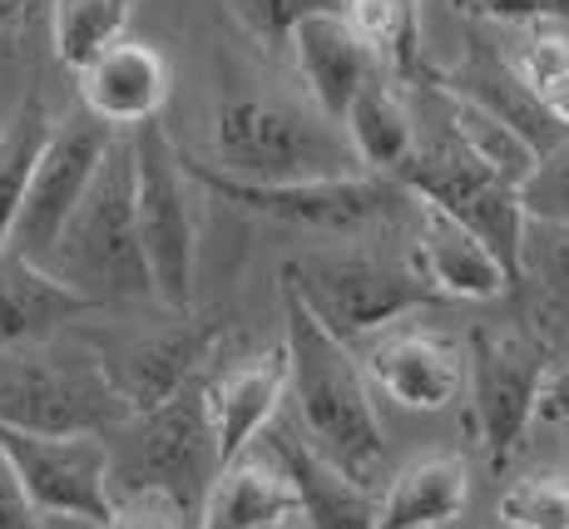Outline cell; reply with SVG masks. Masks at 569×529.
Listing matches in <instances>:
<instances>
[{
  "label": "cell",
  "instance_id": "cell-1",
  "mask_svg": "<svg viewBox=\"0 0 569 529\" xmlns=\"http://www.w3.org/2000/svg\"><path fill=\"white\" fill-rule=\"evenodd\" d=\"M282 357H288L292 426L337 470L377 490L387 470V431L371 406V381L357 351L327 332L288 288H282Z\"/></svg>",
  "mask_w": 569,
  "mask_h": 529
},
{
  "label": "cell",
  "instance_id": "cell-2",
  "mask_svg": "<svg viewBox=\"0 0 569 529\" xmlns=\"http://www.w3.org/2000/svg\"><path fill=\"white\" fill-rule=\"evenodd\" d=\"M40 268L50 278H60L70 292H80L90 307L154 297L134 228V153H129V134H114V144L104 149L90 189L74 203V213L64 218L60 238H54V248L46 252Z\"/></svg>",
  "mask_w": 569,
  "mask_h": 529
},
{
  "label": "cell",
  "instance_id": "cell-3",
  "mask_svg": "<svg viewBox=\"0 0 569 529\" xmlns=\"http://www.w3.org/2000/svg\"><path fill=\"white\" fill-rule=\"evenodd\" d=\"M129 421L104 361L84 341H30L0 351V426L30 436H109Z\"/></svg>",
  "mask_w": 569,
  "mask_h": 529
},
{
  "label": "cell",
  "instance_id": "cell-4",
  "mask_svg": "<svg viewBox=\"0 0 569 529\" xmlns=\"http://www.w3.org/2000/svg\"><path fill=\"white\" fill-rule=\"evenodd\" d=\"M208 149L218 173L253 183H292V179H342L362 173L342 134L317 124L312 114L262 94H228L218 99L208 119Z\"/></svg>",
  "mask_w": 569,
  "mask_h": 529
},
{
  "label": "cell",
  "instance_id": "cell-5",
  "mask_svg": "<svg viewBox=\"0 0 569 529\" xmlns=\"http://www.w3.org/2000/svg\"><path fill=\"white\" fill-rule=\"evenodd\" d=\"M282 288L347 347L387 332L407 312L441 302L411 262L381 258V252H367V248L298 252V258L282 262Z\"/></svg>",
  "mask_w": 569,
  "mask_h": 529
},
{
  "label": "cell",
  "instance_id": "cell-6",
  "mask_svg": "<svg viewBox=\"0 0 569 529\" xmlns=\"http://www.w3.org/2000/svg\"><path fill=\"white\" fill-rule=\"evenodd\" d=\"M109 450V495H129V490H154L169 495L173 505L199 520L203 495L218 466V446H213V426H208V406H203V381L183 386L179 396H169L154 411H139L129 421H119L104 436Z\"/></svg>",
  "mask_w": 569,
  "mask_h": 529
},
{
  "label": "cell",
  "instance_id": "cell-7",
  "mask_svg": "<svg viewBox=\"0 0 569 529\" xmlns=\"http://www.w3.org/2000/svg\"><path fill=\"white\" fill-rule=\"evenodd\" d=\"M129 153H134V228L154 302L163 312H193V278H199L193 179L183 173L179 144L159 119L129 129Z\"/></svg>",
  "mask_w": 569,
  "mask_h": 529
},
{
  "label": "cell",
  "instance_id": "cell-8",
  "mask_svg": "<svg viewBox=\"0 0 569 529\" xmlns=\"http://www.w3.org/2000/svg\"><path fill=\"white\" fill-rule=\"evenodd\" d=\"M550 371V347L520 322H486L466 337V401L470 436L486 450L490 470H506L520 456L535 421V396Z\"/></svg>",
  "mask_w": 569,
  "mask_h": 529
},
{
  "label": "cell",
  "instance_id": "cell-9",
  "mask_svg": "<svg viewBox=\"0 0 569 529\" xmlns=\"http://www.w3.org/2000/svg\"><path fill=\"white\" fill-rule=\"evenodd\" d=\"M183 173L193 179V189L218 193L223 203L243 208V213L272 218V223L288 228H312V233H362L371 223H387L401 203L407 189L381 173H342V179H292V183H253V179H233V173H218L213 163H203L199 153L179 149Z\"/></svg>",
  "mask_w": 569,
  "mask_h": 529
},
{
  "label": "cell",
  "instance_id": "cell-10",
  "mask_svg": "<svg viewBox=\"0 0 569 529\" xmlns=\"http://www.w3.org/2000/svg\"><path fill=\"white\" fill-rule=\"evenodd\" d=\"M391 183H401L411 198L451 213L461 228H470L496 262L510 272V288H516V268H520V242H525V208L520 189L506 179H496L490 169H480L476 159L451 144V139H436V144H416L411 159L391 173Z\"/></svg>",
  "mask_w": 569,
  "mask_h": 529
},
{
  "label": "cell",
  "instance_id": "cell-11",
  "mask_svg": "<svg viewBox=\"0 0 569 529\" xmlns=\"http://www.w3.org/2000/svg\"><path fill=\"white\" fill-rule=\"evenodd\" d=\"M114 134L119 129L100 124V119L84 114V109L54 119L50 144L40 153L36 173H30L26 203H20V213H16L6 252H16V258H26V262H46V252L54 248L64 218L74 213V203H80L84 189H90L94 169H100L104 149L114 144Z\"/></svg>",
  "mask_w": 569,
  "mask_h": 529
},
{
  "label": "cell",
  "instance_id": "cell-12",
  "mask_svg": "<svg viewBox=\"0 0 569 529\" xmlns=\"http://www.w3.org/2000/svg\"><path fill=\"white\" fill-rule=\"evenodd\" d=\"M0 450L16 470L36 515H74V520H109V450L104 436H30L0 426Z\"/></svg>",
  "mask_w": 569,
  "mask_h": 529
},
{
  "label": "cell",
  "instance_id": "cell-13",
  "mask_svg": "<svg viewBox=\"0 0 569 529\" xmlns=\"http://www.w3.org/2000/svg\"><path fill=\"white\" fill-rule=\"evenodd\" d=\"M218 341V322L208 317H189L173 312L169 327H154L144 337H129L119 351H100L109 381H114L119 401L129 406V416L154 411L169 396H179L183 386L203 381V367L213 361Z\"/></svg>",
  "mask_w": 569,
  "mask_h": 529
},
{
  "label": "cell",
  "instance_id": "cell-14",
  "mask_svg": "<svg viewBox=\"0 0 569 529\" xmlns=\"http://www.w3.org/2000/svg\"><path fill=\"white\" fill-rule=\"evenodd\" d=\"M357 361L367 381L407 411H446L466 391V341L431 327H387Z\"/></svg>",
  "mask_w": 569,
  "mask_h": 529
},
{
  "label": "cell",
  "instance_id": "cell-15",
  "mask_svg": "<svg viewBox=\"0 0 569 529\" xmlns=\"http://www.w3.org/2000/svg\"><path fill=\"white\" fill-rule=\"evenodd\" d=\"M253 446L282 470L308 529H377V495L357 485L347 470H337L322 450H312L292 421L272 416Z\"/></svg>",
  "mask_w": 569,
  "mask_h": 529
},
{
  "label": "cell",
  "instance_id": "cell-16",
  "mask_svg": "<svg viewBox=\"0 0 569 529\" xmlns=\"http://www.w3.org/2000/svg\"><path fill=\"white\" fill-rule=\"evenodd\" d=\"M282 401H288V357H282V341L268 351H248V357L223 361L203 381V406H208V426H213L218 466L243 456L262 436V426L278 416Z\"/></svg>",
  "mask_w": 569,
  "mask_h": 529
},
{
  "label": "cell",
  "instance_id": "cell-17",
  "mask_svg": "<svg viewBox=\"0 0 569 529\" xmlns=\"http://www.w3.org/2000/svg\"><path fill=\"white\" fill-rule=\"evenodd\" d=\"M411 268L436 297H456V302H496L510 292V272L496 262V252L451 213L421 203V198H416Z\"/></svg>",
  "mask_w": 569,
  "mask_h": 529
},
{
  "label": "cell",
  "instance_id": "cell-18",
  "mask_svg": "<svg viewBox=\"0 0 569 529\" xmlns=\"http://www.w3.org/2000/svg\"><path fill=\"white\" fill-rule=\"evenodd\" d=\"M163 99H169V60L144 40H114L80 70V109L119 134L159 119Z\"/></svg>",
  "mask_w": 569,
  "mask_h": 529
},
{
  "label": "cell",
  "instance_id": "cell-19",
  "mask_svg": "<svg viewBox=\"0 0 569 529\" xmlns=\"http://www.w3.org/2000/svg\"><path fill=\"white\" fill-rule=\"evenodd\" d=\"M288 50H292V60H298L302 80H308L317 114L332 119V124H342L357 90L381 70V64L371 60V50L362 46V36L352 30L347 10H317V16H308L288 36Z\"/></svg>",
  "mask_w": 569,
  "mask_h": 529
},
{
  "label": "cell",
  "instance_id": "cell-20",
  "mask_svg": "<svg viewBox=\"0 0 569 529\" xmlns=\"http://www.w3.org/2000/svg\"><path fill=\"white\" fill-rule=\"evenodd\" d=\"M421 80H431V84H441V90H451V94L470 99V104H480L490 119H500V124H506L510 134L535 153V159H545V153L560 149L569 139L565 129L545 114L540 94H530L516 74H510L500 60H490V54H476V60L461 64V70H426Z\"/></svg>",
  "mask_w": 569,
  "mask_h": 529
},
{
  "label": "cell",
  "instance_id": "cell-21",
  "mask_svg": "<svg viewBox=\"0 0 569 529\" xmlns=\"http://www.w3.org/2000/svg\"><path fill=\"white\" fill-rule=\"evenodd\" d=\"M94 312L80 292H70L60 278H50L40 262H26L16 252H0V351L50 341L64 322Z\"/></svg>",
  "mask_w": 569,
  "mask_h": 529
},
{
  "label": "cell",
  "instance_id": "cell-22",
  "mask_svg": "<svg viewBox=\"0 0 569 529\" xmlns=\"http://www.w3.org/2000/svg\"><path fill=\"white\" fill-rule=\"evenodd\" d=\"M292 515H298V505H292L282 470L258 446H248L208 485L199 529H268V525H288Z\"/></svg>",
  "mask_w": 569,
  "mask_h": 529
},
{
  "label": "cell",
  "instance_id": "cell-23",
  "mask_svg": "<svg viewBox=\"0 0 569 529\" xmlns=\"http://www.w3.org/2000/svg\"><path fill=\"white\" fill-rule=\"evenodd\" d=\"M466 460L451 450H431L387 480V495L377 500V529H441L466 510Z\"/></svg>",
  "mask_w": 569,
  "mask_h": 529
},
{
  "label": "cell",
  "instance_id": "cell-24",
  "mask_svg": "<svg viewBox=\"0 0 569 529\" xmlns=\"http://www.w3.org/2000/svg\"><path fill=\"white\" fill-rule=\"evenodd\" d=\"M516 288L525 292L520 322L550 347V357L569 347V228L525 223Z\"/></svg>",
  "mask_w": 569,
  "mask_h": 529
},
{
  "label": "cell",
  "instance_id": "cell-25",
  "mask_svg": "<svg viewBox=\"0 0 569 529\" xmlns=\"http://www.w3.org/2000/svg\"><path fill=\"white\" fill-rule=\"evenodd\" d=\"M342 129H347V149H352L357 169L381 173V179H391L416 149V119H411L407 99L381 74H371L362 90H357V99L342 114Z\"/></svg>",
  "mask_w": 569,
  "mask_h": 529
},
{
  "label": "cell",
  "instance_id": "cell-26",
  "mask_svg": "<svg viewBox=\"0 0 569 529\" xmlns=\"http://www.w3.org/2000/svg\"><path fill=\"white\" fill-rule=\"evenodd\" d=\"M50 129L54 114L36 90L20 99L6 114V124H0V252L10 248V228H16V213L26 203L30 173H36L40 153L50 144Z\"/></svg>",
  "mask_w": 569,
  "mask_h": 529
},
{
  "label": "cell",
  "instance_id": "cell-27",
  "mask_svg": "<svg viewBox=\"0 0 569 529\" xmlns=\"http://www.w3.org/2000/svg\"><path fill=\"white\" fill-rule=\"evenodd\" d=\"M421 84H431V80H421ZM431 90L446 104V139L461 144L480 169H490L496 179H506V183H516L520 189V183L530 179V169H535V153L525 149L520 139L500 124V119H490L480 104H470V99L441 90V84H431Z\"/></svg>",
  "mask_w": 569,
  "mask_h": 529
},
{
  "label": "cell",
  "instance_id": "cell-28",
  "mask_svg": "<svg viewBox=\"0 0 569 529\" xmlns=\"http://www.w3.org/2000/svg\"><path fill=\"white\" fill-rule=\"evenodd\" d=\"M347 20L397 80H421V0H347Z\"/></svg>",
  "mask_w": 569,
  "mask_h": 529
},
{
  "label": "cell",
  "instance_id": "cell-29",
  "mask_svg": "<svg viewBox=\"0 0 569 529\" xmlns=\"http://www.w3.org/2000/svg\"><path fill=\"white\" fill-rule=\"evenodd\" d=\"M134 0H54L50 6V40L64 70L80 74L84 64L114 40H124Z\"/></svg>",
  "mask_w": 569,
  "mask_h": 529
},
{
  "label": "cell",
  "instance_id": "cell-30",
  "mask_svg": "<svg viewBox=\"0 0 569 529\" xmlns=\"http://www.w3.org/2000/svg\"><path fill=\"white\" fill-rule=\"evenodd\" d=\"M496 520L510 529H569V470H535L500 490Z\"/></svg>",
  "mask_w": 569,
  "mask_h": 529
},
{
  "label": "cell",
  "instance_id": "cell-31",
  "mask_svg": "<svg viewBox=\"0 0 569 529\" xmlns=\"http://www.w3.org/2000/svg\"><path fill=\"white\" fill-rule=\"evenodd\" d=\"M347 0H228L233 20L258 40L262 50H282L288 36L317 10H342Z\"/></svg>",
  "mask_w": 569,
  "mask_h": 529
},
{
  "label": "cell",
  "instance_id": "cell-32",
  "mask_svg": "<svg viewBox=\"0 0 569 529\" xmlns=\"http://www.w3.org/2000/svg\"><path fill=\"white\" fill-rule=\"evenodd\" d=\"M520 208H525V223L569 228V139L545 153V159H535L530 179L520 183Z\"/></svg>",
  "mask_w": 569,
  "mask_h": 529
},
{
  "label": "cell",
  "instance_id": "cell-33",
  "mask_svg": "<svg viewBox=\"0 0 569 529\" xmlns=\"http://www.w3.org/2000/svg\"><path fill=\"white\" fill-rule=\"evenodd\" d=\"M500 64H506V70L516 74V80H520L530 94H540V90H550L555 80H565V74H569V36L535 26L530 36H525L520 46L510 50Z\"/></svg>",
  "mask_w": 569,
  "mask_h": 529
},
{
  "label": "cell",
  "instance_id": "cell-34",
  "mask_svg": "<svg viewBox=\"0 0 569 529\" xmlns=\"http://www.w3.org/2000/svg\"><path fill=\"white\" fill-rule=\"evenodd\" d=\"M100 529H199V520H193L183 505H173L169 495L129 490V495H114L109 520Z\"/></svg>",
  "mask_w": 569,
  "mask_h": 529
},
{
  "label": "cell",
  "instance_id": "cell-35",
  "mask_svg": "<svg viewBox=\"0 0 569 529\" xmlns=\"http://www.w3.org/2000/svg\"><path fill=\"white\" fill-rule=\"evenodd\" d=\"M456 16L490 20V26H550L569 20V0H451Z\"/></svg>",
  "mask_w": 569,
  "mask_h": 529
},
{
  "label": "cell",
  "instance_id": "cell-36",
  "mask_svg": "<svg viewBox=\"0 0 569 529\" xmlns=\"http://www.w3.org/2000/svg\"><path fill=\"white\" fill-rule=\"evenodd\" d=\"M0 529H40V515H36V505L26 500V490H20L6 450H0Z\"/></svg>",
  "mask_w": 569,
  "mask_h": 529
},
{
  "label": "cell",
  "instance_id": "cell-37",
  "mask_svg": "<svg viewBox=\"0 0 569 529\" xmlns=\"http://www.w3.org/2000/svg\"><path fill=\"white\" fill-rule=\"evenodd\" d=\"M535 416L550 426H569V361L555 371H545L540 396H535Z\"/></svg>",
  "mask_w": 569,
  "mask_h": 529
},
{
  "label": "cell",
  "instance_id": "cell-38",
  "mask_svg": "<svg viewBox=\"0 0 569 529\" xmlns=\"http://www.w3.org/2000/svg\"><path fill=\"white\" fill-rule=\"evenodd\" d=\"M540 104H545V114H550L555 124L569 134V74H565V80H555L550 90H540Z\"/></svg>",
  "mask_w": 569,
  "mask_h": 529
},
{
  "label": "cell",
  "instance_id": "cell-39",
  "mask_svg": "<svg viewBox=\"0 0 569 529\" xmlns=\"http://www.w3.org/2000/svg\"><path fill=\"white\" fill-rule=\"evenodd\" d=\"M40 529H100L94 520H74V515H40Z\"/></svg>",
  "mask_w": 569,
  "mask_h": 529
},
{
  "label": "cell",
  "instance_id": "cell-40",
  "mask_svg": "<svg viewBox=\"0 0 569 529\" xmlns=\"http://www.w3.org/2000/svg\"><path fill=\"white\" fill-rule=\"evenodd\" d=\"M20 16H26V0H0V36H6Z\"/></svg>",
  "mask_w": 569,
  "mask_h": 529
},
{
  "label": "cell",
  "instance_id": "cell-41",
  "mask_svg": "<svg viewBox=\"0 0 569 529\" xmlns=\"http://www.w3.org/2000/svg\"><path fill=\"white\" fill-rule=\"evenodd\" d=\"M268 529H288V525H268Z\"/></svg>",
  "mask_w": 569,
  "mask_h": 529
}]
</instances>
